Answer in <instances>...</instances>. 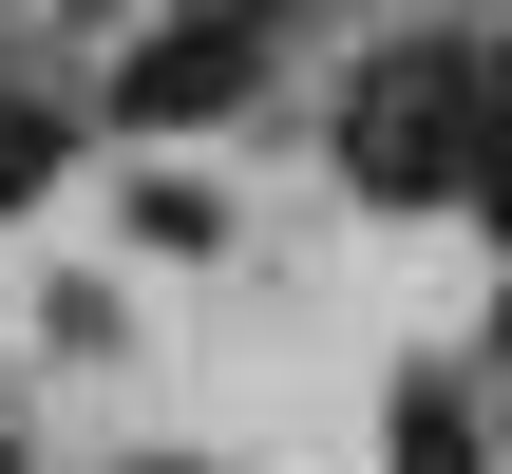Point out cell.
<instances>
[{"mask_svg": "<svg viewBox=\"0 0 512 474\" xmlns=\"http://www.w3.org/2000/svg\"><path fill=\"white\" fill-rule=\"evenodd\" d=\"M152 474H171V456H152Z\"/></svg>", "mask_w": 512, "mask_h": 474, "instance_id": "52a82bcc", "label": "cell"}, {"mask_svg": "<svg viewBox=\"0 0 512 474\" xmlns=\"http://www.w3.org/2000/svg\"><path fill=\"white\" fill-rule=\"evenodd\" d=\"M399 474H475V418H456V399H437V380H418V399H399Z\"/></svg>", "mask_w": 512, "mask_h": 474, "instance_id": "3957f363", "label": "cell"}, {"mask_svg": "<svg viewBox=\"0 0 512 474\" xmlns=\"http://www.w3.org/2000/svg\"><path fill=\"white\" fill-rule=\"evenodd\" d=\"M456 114H475L456 57H380V76L342 95V171L399 190V209H437V190H475V133H456Z\"/></svg>", "mask_w": 512, "mask_h": 474, "instance_id": "6da1fadb", "label": "cell"}, {"mask_svg": "<svg viewBox=\"0 0 512 474\" xmlns=\"http://www.w3.org/2000/svg\"><path fill=\"white\" fill-rule=\"evenodd\" d=\"M190 19H247V38H266V0H190Z\"/></svg>", "mask_w": 512, "mask_h": 474, "instance_id": "8992f818", "label": "cell"}, {"mask_svg": "<svg viewBox=\"0 0 512 474\" xmlns=\"http://www.w3.org/2000/svg\"><path fill=\"white\" fill-rule=\"evenodd\" d=\"M475 190H494V209H512V95H494V152H475Z\"/></svg>", "mask_w": 512, "mask_h": 474, "instance_id": "5b68a950", "label": "cell"}, {"mask_svg": "<svg viewBox=\"0 0 512 474\" xmlns=\"http://www.w3.org/2000/svg\"><path fill=\"white\" fill-rule=\"evenodd\" d=\"M38 171H57V114H19V95H0V209H19Z\"/></svg>", "mask_w": 512, "mask_h": 474, "instance_id": "277c9868", "label": "cell"}, {"mask_svg": "<svg viewBox=\"0 0 512 474\" xmlns=\"http://www.w3.org/2000/svg\"><path fill=\"white\" fill-rule=\"evenodd\" d=\"M228 95H247V19H190V38H152L114 76V114H228Z\"/></svg>", "mask_w": 512, "mask_h": 474, "instance_id": "7a4b0ae2", "label": "cell"}]
</instances>
